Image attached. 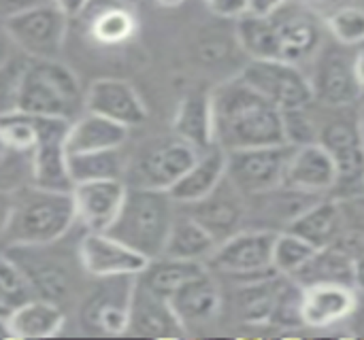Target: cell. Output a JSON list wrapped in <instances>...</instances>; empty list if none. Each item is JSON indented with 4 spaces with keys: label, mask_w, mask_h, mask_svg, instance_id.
Returning a JSON list of instances; mask_svg holds the SVG:
<instances>
[{
    "label": "cell",
    "mask_w": 364,
    "mask_h": 340,
    "mask_svg": "<svg viewBox=\"0 0 364 340\" xmlns=\"http://www.w3.org/2000/svg\"><path fill=\"white\" fill-rule=\"evenodd\" d=\"M209 96L213 145L220 149L237 151L286 143L282 111L239 77L220 83Z\"/></svg>",
    "instance_id": "cell-1"
},
{
    "label": "cell",
    "mask_w": 364,
    "mask_h": 340,
    "mask_svg": "<svg viewBox=\"0 0 364 340\" xmlns=\"http://www.w3.org/2000/svg\"><path fill=\"white\" fill-rule=\"evenodd\" d=\"M126 196V183L119 179L83 181L70 187L75 224L85 232H107L115 221Z\"/></svg>",
    "instance_id": "cell-18"
},
{
    "label": "cell",
    "mask_w": 364,
    "mask_h": 340,
    "mask_svg": "<svg viewBox=\"0 0 364 340\" xmlns=\"http://www.w3.org/2000/svg\"><path fill=\"white\" fill-rule=\"evenodd\" d=\"M83 111L107 117L124 128L141 126L147 119V106L132 83L124 79H96L83 94Z\"/></svg>",
    "instance_id": "cell-19"
},
{
    "label": "cell",
    "mask_w": 364,
    "mask_h": 340,
    "mask_svg": "<svg viewBox=\"0 0 364 340\" xmlns=\"http://www.w3.org/2000/svg\"><path fill=\"white\" fill-rule=\"evenodd\" d=\"M0 339H11V332H9V324L4 317H0Z\"/></svg>",
    "instance_id": "cell-49"
},
{
    "label": "cell",
    "mask_w": 364,
    "mask_h": 340,
    "mask_svg": "<svg viewBox=\"0 0 364 340\" xmlns=\"http://www.w3.org/2000/svg\"><path fill=\"white\" fill-rule=\"evenodd\" d=\"M77 260L92 279L136 277L149 262L107 232H83L77 245Z\"/></svg>",
    "instance_id": "cell-17"
},
{
    "label": "cell",
    "mask_w": 364,
    "mask_h": 340,
    "mask_svg": "<svg viewBox=\"0 0 364 340\" xmlns=\"http://www.w3.org/2000/svg\"><path fill=\"white\" fill-rule=\"evenodd\" d=\"M34 298L26 277L15 262L0 249V317H9L19 305Z\"/></svg>",
    "instance_id": "cell-36"
},
{
    "label": "cell",
    "mask_w": 364,
    "mask_h": 340,
    "mask_svg": "<svg viewBox=\"0 0 364 340\" xmlns=\"http://www.w3.org/2000/svg\"><path fill=\"white\" fill-rule=\"evenodd\" d=\"M333 40L346 47H360L364 38V11L358 4L333 9L324 21Z\"/></svg>",
    "instance_id": "cell-37"
},
{
    "label": "cell",
    "mask_w": 364,
    "mask_h": 340,
    "mask_svg": "<svg viewBox=\"0 0 364 340\" xmlns=\"http://www.w3.org/2000/svg\"><path fill=\"white\" fill-rule=\"evenodd\" d=\"M175 136L183 138L198 151L213 145V126H211V96L205 89L188 92L177 104L173 119Z\"/></svg>",
    "instance_id": "cell-27"
},
{
    "label": "cell",
    "mask_w": 364,
    "mask_h": 340,
    "mask_svg": "<svg viewBox=\"0 0 364 340\" xmlns=\"http://www.w3.org/2000/svg\"><path fill=\"white\" fill-rule=\"evenodd\" d=\"M94 281V290L85 294L79 309L83 330L100 336L126 334L134 277H105Z\"/></svg>",
    "instance_id": "cell-13"
},
{
    "label": "cell",
    "mask_w": 364,
    "mask_h": 340,
    "mask_svg": "<svg viewBox=\"0 0 364 340\" xmlns=\"http://www.w3.org/2000/svg\"><path fill=\"white\" fill-rule=\"evenodd\" d=\"M196 155L198 149L175 134L154 141L141 149L132 164L128 162L124 183L128 187L168 192L175 181L192 166Z\"/></svg>",
    "instance_id": "cell-6"
},
{
    "label": "cell",
    "mask_w": 364,
    "mask_h": 340,
    "mask_svg": "<svg viewBox=\"0 0 364 340\" xmlns=\"http://www.w3.org/2000/svg\"><path fill=\"white\" fill-rule=\"evenodd\" d=\"M237 77L279 111L314 104L309 79L296 64L277 60H250Z\"/></svg>",
    "instance_id": "cell-12"
},
{
    "label": "cell",
    "mask_w": 364,
    "mask_h": 340,
    "mask_svg": "<svg viewBox=\"0 0 364 340\" xmlns=\"http://www.w3.org/2000/svg\"><path fill=\"white\" fill-rule=\"evenodd\" d=\"M83 94L79 77L58 57H28L15 111L73 121L83 113Z\"/></svg>",
    "instance_id": "cell-4"
},
{
    "label": "cell",
    "mask_w": 364,
    "mask_h": 340,
    "mask_svg": "<svg viewBox=\"0 0 364 340\" xmlns=\"http://www.w3.org/2000/svg\"><path fill=\"white\" fill-rule=\"evenodd\" d=\"M26 62H28V55L17 51V53H11L0 64V115L15 111L17 92H19Z\"/></svg>",
    "instance_id": "cell-40"
},
{
    "label": "cell",
    "mask_w": 364,
    "mask_h": 340,
    "mask_svg": "<svg viewBox=\"0 0 364 340\" xmlns=\"http://www.w3.org/2000/svg\"><path fill=\"white\" fill-rule=\"evenodd\" d=\"M0 23L11 45L17 47L19 53L47 60L58 57L68 30V19L51 2L11 15Z\"/></svg>",
    "instance_id": "cell-10"
},
{
    "label": "cell",
    "mask_w": 364,
    "mask_h": 340,
    "mask_svg": "<svg viewBox=\"0 0 364 340\" xmlns=\"http://www.w3.org/2000/svg\"><path fill=\"white\" fill-rule=\"evenodd\" d=\"M168 302L186 334H190L192 328H203L218 319V315L222 313L224 294L215 273L205 268L203 273L186 281L168 298Z\"/></svg>",
    "instance_id": "cell-20"
},
{
    "label": "cell",
    "mask_w": 364,
    "mask_h": 340,
    "mask_svg": "<svg viewBox=\"0 0 364 340\" xmlns=\"http://www.w3.org/2000/svg\"><path fill=\"white\" fill-rule=\"evenodd\" d=\"M6 153V145H4V141H2V136H0V158Z\"/></svg>",
    "instance_id": "cell-50"
},
{
    "label": "cell",
    "mask_w": 364,
    "mask_h": 340,
    "mask_svg": "<svg viewBox=\"0 0 364 340\" xmlns=\"http://www.w3.org/2000/svg\"><path fill=\"white\" fill-rule=\"evenodd\" d=\"M213 236L190 215L181 213L177 209V215L173 219L171 232L166 236V245L162 256L177 258V260H190V262H207L209 256L215 249Z\"/></svg>",
    "instance_id": "cell-30"
},
{
    "label": "cell",
    "mask_w": 364,
    "mask_h": 340,
    "mask_svg": "<svg viewBox=\"0 0 364 340\" xmlns=\"http://www.w3.org/2000/svg\"><path fill=\"white\" fill-rule=\"evenodd\" d=\"M358 294L360 290L339 283L303 287V328H331L343 324L358 309Z\"/></svg>",
    "instance_id": "cell-22"
},
{
    "label": "cell",
    "mask_w": 364,
    "mask_h": 340,
    "mask_svg": "<svg viewBox=\"0 0 364 340\" xmlns=\"http://www.w3.org/2000/svg\"><path fill=\"white\" fill-rule=\"evenodd\" d=\"M207 4L218 17L237 19L243 13H247V0H209Z\"/></svg>",
    "instance_id": "cell-41"
},
{
    "label": "cell",
    "mask_w": 364,
    "mask_h": 340,
    "mask_svg": "<svg viewBox=\"0 0 364 340\" xmlns=\"http://www.w3.org/2000/svg\"><path fill=\"white\" fill-rule=\"evenodd\" d=\"M0 136L6 145V149L30 153L34 147V141H36L32 115L19 113V111L0 115Z\"/></svg>",
    "instance_id": "cell-38"
},
{
    "label": "cell",
    "mask_w": 364,
    "mask_h": 340,
    "mask_svg": "<svg viewBox=\"0 0 364 340\" xmlns=\"http://www.w3.org/2000/svg\"><path fill=\"white\" fill-rule=\"evenodd\" d=\"M175 215L177 202L168 192L126 185L122 209L107 234L122 241L145 260H154L164 251Z\"/></svg>",
    "instance_id": "cell-3"
},
{
    "label": "cell",
    "mask_w": 364,
    "mask_h": 340,
    "mask_svg": "<svg viewBox=\"0 0 364 340\" xmlns=\"http://www.w3.org/2000/svg\"><path fill=\"white\" fill-rule=\"evenodd\" d=\"M205 2H209V0H205Z\"/></svg>",
    "instance_id": "cell-51"
},
{
    "label": "cell",
    "mask_w": 364,
    "mask_h": 340,
    "mask_svg": "<svg viewBox=\"0 0 364 340\" xmlns=\"http://www.w3.org/2000/svg\"><path fill=\"white\" fill-rule=\"evenodd\" d=\"M284 185L316 196H331L337 185V168L333 158L320 143L294 147L288 160Z\"/></svg>",
    "instance_id": "cell-23"
},
{
    "label": "cell",
    "mask_w": 364,
    "mask_h": 340,
    "mask_svg": "<svg viewBox=\"0 0 364 340\" xmlns=\"http://www.w3.org/2000/svg\"><path fill=\"white\" fill-rule=\"evenodd\" d=\"M279 279L282 275L277 273H269L262 277H254V279H243L237 285V292L232 296V305H235V313L237 319L245 326H267L273 305H275V296H277V287H279Z\"/></svg>",
    "instance_id": "cell-28"
},
{
    "label": "cell",
    "mask_w": 364,
    "mask_h": 340,
    "mask_svg": "<svg viewBox=\"0 0 364 340\" xmlns=\"http://www.w3.org/2000/svg\"><path fill=\"white\" fill-rule=\"evenodd\" d=\"M273 238L275 232L271 230L243 228L218 243L205 264L211 273H220L237 281L275 273L271 268Z\"/></svg>",
    "instance_id": "cell-11"
},
{
    "label": "cell",
    "mask_w": 364,
    "mask_h": 340,
    "mask_svg": "<svg viewBox=\"0 0 364 340\" xmlns=\"http://www.w3.org/2000/svg\"><path fill=\"white\" fill-rule=\"evenodd\" d=\"M75 226L70 192L23 185L9 194V211L0 232V249L49 245L62 241Z\"/></svg>",
    "instance_id": "cell-2"
},
{
    "label": "cell",
    "mask_w": 364,
    "mask_h": 340,
    "mask_svg": "<svg viewBox=\"0 0 364 340\" xmlns=\"http://www.w3.org/2000/svg\"><path fill=\"white\" fill-rule=\"evenodd\" d=\"M45 2H49V0H0V21L11 15L21 13V11H28L32 6L45 4Z\"/></svg>",
    "instance_id": "cell-43"
},
{
    "label": "cell",
    "mask_w": 364,
    "mask_h": 340,
    "mask_svg": "<svg viewBox=\"0 0 364 340\" xmlns=\"http://www.w3.org/2000/svg\"><path fill=\"white\" fill-rule=\"evenodd\" d=\"M314 251L316 249L301 236H296L288 230L275 232L273 247H271V268L277 275L292 277L314 256Z\"/></svg>",
    "instance_id": "cell-34"
},
{
    "label": "cell",
    "mask_w": 364,
    "mask_h": 340,
    "mask_svg": "<svg viewBox=\"0 0 364 340\" xmlns=\"http://www.w3.org/2000/svg\"><path fill=\"white\" fill-rule=\"evenodd\" d=\"M13 45H11V40H9V36L4 34V30H2V23H0V64L11 55V49Z\"/></svg>",
    "instance_id": "cell-46"
},
{
    "label": "cell",
    "mask_w": 364,
    "mask_h": 340,
    "mask_svg": "<svg viewBox=\"0 0 364 340\" xmlns=\"http://www.w3.org/2000/svg\"><path fill=\"white\" fill-rule=\"evenodd\" d=\"M126 334L130 336H147V339H183L188 336L177 315L171 309V302L154 292L145 290L136 277L130 296L128 309V326Z\"/></svg>",
    "instance_id": "cell-21"
},
{
    "label": "cell",
    "mask_w": 364,
    "mask_h": 340,
    "mask_svg": "<svg viewBox=\"0 0 364 340\" xmlns=\"http://www.w3.org/2000/svg\"><path fill=\"white\" fill-rule=\"evenodd\" d=\"M205 268H207V264H203V262H190V260L160 256L145 264V268L136 275V281L145 290L168 300L186 281H190Z\"/></svg>",
    "instance_id": "cell-31"
},
{
    "label": "cell",
    "mask_w": 364,
    "mask_h": 340,
    "mask_svg": "<svg viewBox=\"0 0 364 340\" xmlns=\"http://www.w3.org/2000/svg\"><path fill=\"white\" fill-rule=\"evenodd\" d=\"M26 277L34 298H43L62 307L73 287V270L60 256L49 253V245L6 247L2 249Z\"/></svg>",
    "instance_id": "cell-15"
},
{
    "label": "cell",
    "mask_w": 364,
    "mask_h": 340,
    "mask_svg": "<svg viewBox=\"0 0 364 340\" xmlns=\"http://www.w3.org/2000/svg\"><path fill=\"white\" fill-rule=\"evenodd\" d=\"M228 53H230V51H228L226 43H224V40H218V38H211V40L207 38V40H203V43L198 45V57H200L205 64H215V62L224 60Z\"/></svg>",
    "instance_id": "cell-42"
},
{
    "label": "cell",
    "mask_w": 364,
    "mask_h": 340,
    "mask_svg": "<svg viewBox=\"0 0 364 340\" xmlns=\"http://www.w3.org/2000/svg\"><path fill=\"white\" fill-rule=\"evenodd\" d=\"M309 79L314 104L326 109H350L363 98V49L346 47L333 40L322 43L316 55Z\"/></svg>",
    "instance_id": "cell-5"
},
{
    "label": "cell",
    "mask_w": 364,
    "mask_h": 340,
    "mask_svg": "<svg viewBox=\"0 0 364 340\" xmlns=\"http://www.w3.org/2000/svg\"><path fill=\"white\" fill-rule=\"evenodd\" d=\"M66 19H73V17H81L83 15V11H85V6H87V2L90 0H49Z\"/></svg>",
    "instance_id": "cell-44"
},
{
    "label": "cell",
    "mask_w": 364,
    "mask_h": 340,
    "mask_svg": "<svg viewBox=\"0 0 364 340\" xmlns=\"http://www.w3.org/2000/svg\"><path fill=\"white\" fill-rule=\"evenodd\" d=\"M32 121L36 130V141L30 151L32 185L55 192H70L73 181L68 175V155L64 147L70 121L38 115H32Z\"/></svg>",
    "instance_id": "cell-14"
},
{
    "label": "cell",
    "mask_w": 364,
    "mask_h": 340,
    "mask_svg": "<svg viewBox=\"0 0 364 340\" xmlns=\"http://www.w3.org/2000/svg\"><path fill=\"white\" fill-rule=\"evenodd\" d=\"M286 0H247V13L254 15H269L277 6H282Z\"/></svg>",
    "instance_id": "cell-45"
},
{
    "label": "cell",
    "mask_w": 364,
    "mask_h": 340,
    "mask_svg": "<svg viewBox=\"0 0 364 340\" xmlns=\"http://www.w3.org/2000/svg\"><path fill=\"white\" fill-rule=\"evenodd\" d=\"M267 17L275 36L277 62L301 66L309 62L324 43V23L307 4L286 0Z\"/></svg>",
    "instance_id": "cell-9"
},
{
    "label": "cell",
    "mask_w": 364,
    "mask_h": 340,
    "mask_svg": "<svg viewBox=\"0 0 364 340\" xmlns=\"http://www.w3.org/2000/svg\"><path fill=\"white\" fill-rule=\"evenodd\" d=\"M360 262L346 253L343 249L331 245L324 249H316L314 256L292 275V279L301 285H318V283H339L360 290Z\"/></svg>",
    "instance_id": "cell-24"
},
{
    "label": "cell",
    "mask_w": 364,
    "mask_h": 340,
    "mask_svg": "<svg viewBox=\"0 0 364 340\" xmlns=\"http://www.w3.org/2000/svg\"><path fill=\"white\" fill-rule=\"evenodd\" d=\"M311 106L282 111V128H284V141L292 147H301L307 143H316L318 136V121L311 115Z\"/></svg>",
    "instance_id": "cell-39"
},
{
    "label": "cell",
    "mask_w": 364,
    "mask_h": 340,
    "mask_svg": "<svg viewBox=\"0 0 364 340\" xmlns=\"http://www.w3.org/2000/svg\"><path fill=\"white\" fill-rule=\"evenodd\" d=\"M316 143H320L335 162L337 185L333 198L363 196V126L360 119L337 117L318 126Z\"/></svg>",
    "instance_id": "cell-7"
},
{
    "label": "cell",
    "mask_w": 364,
    "mask_h": 340,
    "mask_svg": "<svg viewBox=\"0 0 364 340\" xmlns=\"http://www.w3.org/2000/svg\"><path fill=\"white\" fill-rule=\"evenodd\" d=\"M177 209L196 219L213 236L215 243H222L235 232L243 230L247 221L245 196L237 192L226 177L205 198L190 204H181Z\"/></svg>",
    "instance_id": "cell-16"
},
{
    "label": "cell",
    "mask_w": 364,
    "mask_h": 340,
    "mask_svg": "<svg viewBox=\"0 0 364 340\" xmlns=\"http://www.w3.org/2000/svg\"><path fill=\"white\" fill-rule=\"evenodd\" d=\"M126 168H128V158L124 153V147L68 155V175L73 185L83 181H109V179L124 181Z\"/></svg>",
    "instance_id": "cell-32"
},
{
    "label": "cell",
    "mask_w": 364,
    "mask_h": 340,
    "mask_svg": "<svg viewBox=\"0 0 364 340\" xmlns=\"http://www.w3.org/2000/svg\"><path fill=\"white\" fill-rule=\"evenodd\" d=\"M294 147L288 143L226 151V179L243 196H256L284 185L288 160Z\"/></svg>",
    "instance_id": "cell-8"
},
{
    "label": "cell",
    "mask_w": 364,
    "mask_h": 340,
    "mask_svg": "<svg viewBox=\"0 0 364 340\" xmlns=\"http://www.w3.org/2000/svg\"><path fill=\"white\" fill-rule=\"evenodd\" d=\"M158 6H164V9H177L183 4V0H156Z\"/></svg>",
    "instance_id": "cell-48"
},
{
    "label": "cell",
    "mask_w": 364,
    "mask_h": 340,
    "mask_svg": "<svg viewBox=\"0 0 364 340\" xmlns=\"http://www.w3.org/2000/svg\"><path fill=\"white\" fill-rule=\"evenodd\" d=\"M64 322L66 317L62 307L43 298H30L6 317L11 339L23 340L55 336L62 330Z\"/></svg>",
    "instance_id": "cell-29"
},
{
    "label": "cell",
    "mask_w": 364,
    "mask_h": 340,
    "mask_svg": "<svg viewBox=\"0 0 364 340\" xmlns=\"http://www.w3.org/2000/svg\"><path fill=\"white\" fill-rule=\"evenodd\" d=\"M128 132H130L128 128H124L107 117L83 111L68 126V132L64 138L66 155L124 147L128 141Z\"/></svg>",
    "instance_id": "cell-26"
},
{
    "label": "cell",
    "mask_w": 364,
    "mask_h": 340,
    "mask_svg": "<svg viewBox=\"0 0 364 340\" xmlns=\"http://www.w3.org/2000/svg\"><path fill=\"white\" fill-rule=\"evenodd\" d=\"M136 32V17L124 2H102L90 17V34L105 43L117 45Z\"/></svg>",
    "instance_id": "cell-33"
},
{
    "label": "cell",
    "mask_w": 364,
    "mask_h": 340,
    "mask_svg": "<svg viewBox=\"0 0 364 340\" xmlns=\"http://www.w3.org/2000/svg\"><path fill=\"white\" fill-rule=\"evenodd\" d=\"M224 175H226V151L220 149L218 145H211L198 151L192 166L168 190V196L177 202V207L196 202L205 198L211 190H215L224 179Z\"/></svg>",
    "instance_id": "cell-25"
},
{
    "label": "cell",
    "mask_w": 364,
    "mask_h": 340,
    "mask_svg": "<svg viewBox=\"0 0 364 340\" xmlns=\"http://www.w3.org/2000/svg\"><path fill=\"white\" fill-rule=\"evenodd\" d=\"M6 211H9V196L0 194V232H2L4 219H6Z\"/></svg>",
    "instance_id": "cell-47"
},
{
    "label": "cell",
    "mask_w": 364,
    "mask_h": 340,
    "mask_svg": "<svg viewBox=\"0 0 364 340\" xmlns=\"http://www.w3.org/2000/svg\"><path fill=\"white\" fill-rule=\"evenodd\" d=\"M303 287L292 279L282 275L275 305L269 317L267 326H277V328H303Z\"/></svg>",
    "instance_id": "cell-35"
}]
</instances>
